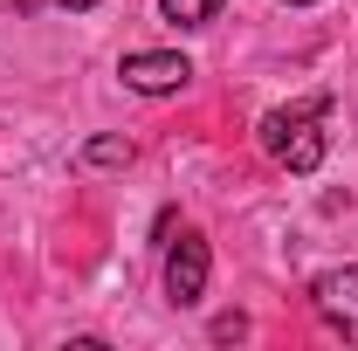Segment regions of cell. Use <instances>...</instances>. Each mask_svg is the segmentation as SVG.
I'll list each match as a JSON object with an SVG mask.
<instances>
[{
	"mask_svg": "<svg viewBox=\"0 0 358 351\" xmlns=\"http://www.w3.org/2000/svg\"><path fill=\"white\" fill-rule=\"evenodd\" d=\"M324 117H331V96H303V103H282L262 117V152L282 173H317L324 166Z\"/></svg>",
	"mask_w": 358,
	"mask_h": 351,
	"instance_id": "cell-1",
	"label": "cell"
},
{
	"mask_svg": "<svg viewBox=\"0 0 358 351\" xmlns=\"http://www.w3.org/2000/svg\"><path fill=\"white\" fill-rule=\"evenodd\" d=\"M117 76H124V89H138V96H173V89L193 83V62L173 55V48H131V55L117 62Z\"/></svg>",
	"mask_w": 358,
	"mask_h": 351,
	"instance_id": "cell-2",
	"label": "cell"
},
{
	"mask_svg": "<svg viewBox=\"0 0 358 351\" xmlns=\"http://www.w3.org/2000/svg\"><path fill=\"white\" fill-rule=\"evenodd\" d=\"M207 268H214L207 234H179L173 248H166V296H173V310H193L207 296Z\"/></svg>",
	"mask_w": 358,
	"mask_h": 351,
	"instance_id": "cell-3",
	"label": "cell"
},
{
	"mask_svg": "<svg viewBox=\"0 0 358 351\" xmlns=\"http://www.w3.org/2000/svg\"><path fill=\"white\" fill-rule=\"evenodd\" d=\"M310 303H317V317H324L331 331L352 338L358 331V262L352 268H324V275L310 282Z\"/></svg>",
	"mask_w": 358,
	"mask_h": 351,
	"instance_id": "cell-4",
	"label": "cell"
},
{
	"mask_svg": "<svg viewBox=\"0 0 358 351\" xmlns=\"http://www.w3.org/2000/svg\"><path fill=\"white\" fill-rule=\"evenodd\" d=\"M159 7H166L173 28H207V21L221 14V0H159Z\"/></svg>",
	"mask_w": 358,
	"mask_h": 351,
	"instance_id": "cell-5",
	"label": "cell"
},
{
	"mask_svg": "<svg viewBox=\"0 0 358 351\" xmlns=\"http://www.w3.org/2000/svg\"><path fill=\"white\" fill-rule=\"evenodd\" d=\"M83 166H131V138H90Z\"/></svg>",
	"mask_w": 358,
	"mask_h": 351,
	"instance_id": "cell-6",
	"label": "cell"
},
{
	"mask_svg": "<svg viewBox=\"0 0 358 351\" xmlns=\"http://www.w3.org/2000/svg\"><path fill=\"white\" fill-rule=\"evenodd\" d=\"M214 338H221V345L227 338H248V317H214Z\"/></svg>",
	"mask_w": 358,
	"mask_h": 351,
	"instance_id": "cell-7",
	"label": "cell"
},
{
	"mask_svg": "<svg viewBox=\"0 0 358 351\" xmlns=\"http://www.w3.org/2000/svg\"><path fill=\"white\" fill-rule=\"evenodd\" d=\"M55 7H69V14H90V7H96V0H55Z\"/></svg>",
	"mask_w": 358,
	"mask_h": 351,
	"instance_id": "cell-8",
	"label": "cell"
},
{
	"mask_svg": "<svg viewBox=\"0 0 358 351\" xmlns=\"http://www.w3.org/2000/svg\"><path fill=\"white\" fill-rule=\"evenodd\" d=\"M289 7H310V0H289Z\"/></svg>",
	"mask_w": 358,
	"mask_h": 351,
	"instance_id": "cell-9",
	"label": "cell"
}]
</instances>
